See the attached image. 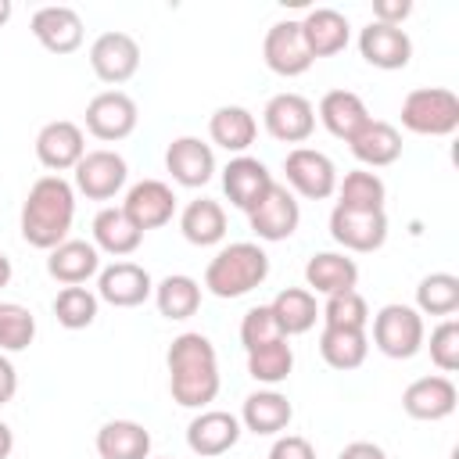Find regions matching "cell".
<instances>
[{
    "label": "cell",
    "instance_id": "6da1fadb",
    "mask_svg": "<svg viewBox=\"0 0 459 459\" xmlns=\"http://www.w3.org/2000/svg\"><path fill=\"white\" fill-rule=\"evenodd\" d=\"M169 391L183 409H204L219 394V355L204 333H179L169 344Z\"/></svg>",
    "mask_w": 459,
    "mask_h": 459
},
{
    "label": "cell",
    "instance_id": "7a4b0ae2",
    "mask_svg": "<svg viewBox=\"0 0 459 459\" xmlns=\"http://www.w3.org/2000/svg\"><path fill=\"white\" fill-rule=\"evenodd\" d=\"M75 219V190L61 176H39L22 204V237L39 251H54L68 240Z\"/></svg>",
    "mask_w": 459,
    "mask_h": 459
},
{
    "label": "cell",
    "instance_id": "3957f363",
    "mask_svg": "<svg viewBox=\"0 0 459 459\" xmlns=\"http://www.w3.org/2000/svg\"><path fill=\"white\" fill-rule=\"evenodd\" d=\"M265 276H269V255L251 240H237L208 262L204 287L215 298H244L255 287H262Z\"/></svg>",
    "mask_w": 459,
    "mask_h": 459
},
{
    "label": "cell",
    "instance_id": "277c9868",
    "mask_svg": "<svg viewBox=\"0 0 459 459\" xmlns=\"http://www.w3.org/2000/svg\"><path fill=\"white\" fill-rule=\"evenodd\" d=\"M402 126L416 136H452L459 129V97L445 86L409 90L402 100Z\"/></svg>",
    "mask_w": 459,
    "mask_h": 459
},
{
    "label": "cell",
    "instance_id": "5b68a950",
    "mask_svg": "<svg viewBox=\"0 0 459 459\" xmlns=\"http://www.w3.org/2000/svg\"><path fill=\"white\" fill-rule=\"evenodd\" d=\"M373 344L387 359H412L423 348V316L412 305H384L373 316Z\"/></svg>",
    "mask_w": 459,
    "mask_h": 459
},
{
    "label": "cell",
    "instance_id": "8992f818",
    "mask_svg": "<svg viewBox=\"0 0 459 459\" xmlns=\"http://www.w3.org/2000/svg\"><path fill=\"white\" fill-rule=\"evenodd\" d=\"M283 172L290 194H301L308 201H323L337 190V165L316 147H294L283 158Z\"/></svg>",
    "mask_w": 459,
    "mask_h": 459
},
{
    "label": "cell",
    "instance_id": "52a82bcc",
    "mask_svg": "<svg viewBox=\"0 0 459 459\" xmlns=\"http://www.w3.org/2000/svg\"><path fill=\"white\" fill-rule=\"evenodd\" d=\"M90 68L100 82H129L140 68V43L129 32H100L90 47Z\"/></svg>",
    "mask_w": 459,
    "mask_h": 459
},
{
    "label": "cell",
    "instance_id": "ba28073f",
    "mask_svg": "<svg viewBox=\"0 0 459 459\" xmlns=\"http://www.w3.org/2000/svg\"><path fill=\"white\" fill-rule=\"evenodd\" d=\"M265 133L280 143H305L316 129V108L301 93H276L262 111Z\"/></svg>",
    "mask_w": 459,
    "mask_h": 459
},
{
    "label": "cell",
    "instance_id": "9c48e42d",
    "mask_svg": "<svg viewBox=\"0 0 459 459\" xmlns=\"http://www.w3.org/2000/svg\"><path fill=\"white\" fill-rule=\"evenodd\" d=\"M75 172V190L86 194L90 201H111L122 186H126V158L100 147V151H86L82 161L72 169Z\"/></svg>",
    "mask_w": 459,
    "mask_h": 459
},
{
    "label": "cell",
    "instance_id": "30bf717a",
    "mask_svg": "<svg viewBox=\"0 0 459 459\" xmlns=\"http://www.w3.org/2000/svg\"><path fill=\"white\" fill-rule=\"evenodd\" d=\"M136 100L122 90H104L86 104V129L104 143L126 140L136 129Z\"/></svg>",
    "mask_w": 459,
    "mask_h": 459
},
{
    "label": "cell",
    "instance_id": "8fae6325",
    "mask_svg": "<svg viewBox=\"0 0 459 459\" xmlns=\"http://www.w3.org/2000/svg\"><path fill=\"white\" fill-rule=\"evenodd\" d=\"M247 222H251L258 240H287L301 222L298 197L283 183H273L265 190V197L247 212Z\"/></svg>",
    "mask_w": 459,
    "mask_h": 459
},
{
    "label": "cell",
    "instance_id": "7c38bea8",
    "mask_svg": "<svg viewBox=\"0 0 459 459\" xmlns=\"http://www.w3.org/2000/svg\"><path fill=\"white\" fill-rule=\"evenodd\" d=\"M330 237L341 247L359 251V255L380 251L384 240H387V215L384 212H351V208L333 204V212H330Z\"/></svg>",
    "mask_w": 459,
    "mask_h": 459
},
{
    "label": "cell",
    "instance_id": "4fadbf2b",
    "mask_svg": "<svg viewBox=\"0 0 459 459\" xmlns=\"http://www.w3.org/2000/svg\"><path fill=\"white\" fill-rule=\"evenodd\" d=\"M262 57L269 65V72L283 75V79H294V75H305L312 68V54L305 47V36H301V22H276L269 32H265V43H262Z\"/></svg>",
    "mask_w": 459,
    "mask_h": 459
},
{
    "label": "cell",
    "instance_id": "5bb4252c",
    "mask_svg": "<svg viewBox=\"0 0 459 459\" xmlns=\"http://www.w3.org/2000/svg\"><path fill=\"white\" fill-rule=\"evenodd\" d=\"M82 154H86L82 129L68 118H54L36 133V158L43 169H50V176L75 169L82 161Z\"/></svg>",
    "mask_w": 459,
    "mask_h": 459
},
{
    "label": "cell",
    "instance_id": "9a60e30c",
    "mask_svg": "<svg viewBox=\"0 0 459 459\" xmlns=\"http://www.w3.org/2000/svg\"><path fill=\"white\" fill-rule=\"evenodd\" d=\"M122 212L129 215V222H133L140 233H147V230H158V226H165V222L172 219V212H176V194H172V186L161 183V179H140V183L129 186V194H126V201H122Z\"/></svg>",
    "mask_w": 459,
    "mask_h": 459
},
{
    "label": "cell",
    "instance_id": "2e32d148",
    "mask_svg": "<svg viewBox=\"0 0 459 459\" xmlns=\"http://www.w3.org/2000/svg\"><path fill=\"white\" fill-rule=\"evenodd\" d=\"M154 294L151 273L136 262H115L97 276V298L115 308H136Z\"/></svg>",
    "mask_w": 459,
    "mask_h": 459
},
{
    "label": "cell",
    "instance_id": "e0dca14e",
    "mask_svg": "<svg viewBox=\"0 0 459 459\" xmlns=\"http://www.w3.org/2000/svg\"><path fill=\"white\" fill-rule=\"evenodd\" d=\"M240 441V420L222 409H204L186 427V445L201 459H215Z\"/></svg>",
    "mask_w": 459,
    "mask_h": 459
},
{
    "label": "cell",
    "instance_id": "ac0fdd59",
    "mask_svg": "<svg viewBox=\"0 0 459 459\" xmlns=\"http://www.w3.org/2000/svg\"><path fill=\"white\" fill-rule=\"evenodd\" d=\"M273 183H276V179L269 176V169H265L258 158H251V154H237V158H230V165L222 169V190H226L230 204L240 208V212H251V208L265 197V190H269Z\"/></svg>",
    "mask_w": 459,
    "mask_h": 459
},
{
    "label": "cell",
    "instance_id": "d6986e66",
    "mask_svg": "<svg viewBox=\"0 0 459 459\" xmlns=\"http://www.w3.org/2000/svg\"><path fill=\"white\" fill-rule=\"evenodd\" d=\"M455 402H459V391H455V384L448 377H420L402 391V409L412 420H423V423L452 416Z\"/></svg>",
    "mask_w": 459,
    "mask_h": 459
},
{
    "label": "cell",
    "instance_id": "ffe728a7",
    "mask_svg": "<svg viewBox=\"0 0 459 459\" xmlns=\"http://www.w3.org/2000/svg\"><path fill=\"white\" fill-rule=\"evenodd\" d=\"M359 54H362L373 68L394 72V68H405V65H409V57H412V39H409V32L398 29V25L369 22V25L359 32Z\"/></svg>",
    "mask_w": 459,
    "mask_h": 459
},
{
    "label": "cell",
    "instance_id": "44dd1931",
    "mask_svg": "<svg viewBox=\"0 0 459 459\" xmlns=\"http://www.w3.org/2000/svg\"><path fill=\"white\" fill-rule=\"evenodd\" d=\"M165 169L179 186H204L215 176V154L197 136H176L165 151Z\"/></svg>",
    "mask_w": 459,
    "mask_h": 459
},
{
    "label": "cell",
    "instance_id": "7402d4cb",
    "mask_svg": "<svg viewBox=\"0 0 459 459\" xmlns=\"http://www.w3.org/2000/svg\"><path fill=\"white\" fill-rule=\"evenodd\" d=\"M32 36L50 54H72L82 47V18L65 4L39 7L32 14Z\"/></svg>",
    "mask_w": 459,
    "mask_h": 459
},
{
    "label": "cell",
    "instance_id": "603a6c76",
    "mask_svg": "<svg viewBox=\"0 0 459 459\" xmlns=\"http://www.w3.org/2000/svg\"><path fill=\"white\" fill-rule=\"evenodd\" d=\"M301 36H305V47H308V54L316 61V57L341 54L348 47L351 29H348V18L341 11H333V7H312L301 18Z\"/></svg>",
    "mask_w": 459,
    "mask_h": 459
},
{
    "label": "cell",
    "instance_id": "cb8c5ba5",
    "mask_svg": "<svg viewBox=\"0 0 459 459\" xmlns=\"http://www.w3.org/2000/svg\"><path fill=\"white\" fill-rule=\"evenodd\" d=\"M47 273L65 287H82L93 273H100V251L90 240H65L47 255Z\"/></svg>",
    "mask_w": 459,
    "mask_h": 459
},
{
    "label": "cell",
    "instance_id": "d4e9b609",
    "mask_svg": "<svg viewBox=\"0 0 459 459\" xmlns=\"http://www.w3.org/2000/svg\"><path fill=\"white\" fill-rule=\"evenodd\" d=\"M351 154L369 165V169H384V165H394L402 158V133L391 126V122H380V118H369L351 140H348Z\"/></svg>",
    "mask_w": 459,
    "mask_h": 459
},
{
    "label": "cell",
    "instance_id": "484cf974",
    "mask_svg": "<svg viewBox=\"0 0 459 459\" xmlns=\"http://www.w3.org/2000/svg\"><path fill=\"white\" fill-rule=\"evenodd\" d=\"M305 283L316 290V294H344V290H355L359 283V265L341 255V251H319L305 262Z\"/></svg>",
    "mask_w": 459,
    "mask_h": 459
},
{
    "label": "cell",
    "instance_id": "4316f807",
    "mask_svg": "<svg viewBox=\"0 0 459 459\" xmlns=\"http://www.w3.org/2000/svg\"><path fill=\"white\" fill-rule=\"evenodd\" d=\"M290 420H294V409H290L287 394H280V391H255V394L244 398L240 423H244L251 434H262V437L283 434Z\"/></svg>",
    "mask_w": 459,
    "mask_h": 459
},
{
    "label": "cell",
    "instance_id": "83f0119b",
    "mask_svg": "<svg viewBox=\"0 0 459 459\" xmlns=\"http://www.w3.org/2000/svg\"><path fill=\"white\" fill-rule=\"evenodd\" d=\"M319 122L326 126L330 136H337V140L348 143L369 122V111H366V104H362L359 93H351V90H330L319 100Z\"/></svg>",
    "mask_w": 459,
    "mask_h": 459
},
{
    "label": "cell",
    "instance_id": "f1b7e54d",
    "mask_svg": "<svg viewBox=\"0 0 459 459\" xmlns=\"http://www.w3.org/2000/svg\"><path fill=\"white\" fill-rule=\"evenodd\" d=\"M255 133H258V122H255V115H251L247 108H240V104H222V108H215L212 118H208V136H212V143H219V147L230 151V154H244V151L255 143Z\"/></svg>",
    "mask_w": 459,
    "mask_h": 459
},
{
    "label": "cell",
    "instance_id": "f546056e",
    "mask_svg": "<svg viewBox=\"0 0 459 459\" xmlns=\"http://www.w3.org/2000/svg\"><path fill=\"white\" fill-rule=\"evenodd\" d=\"M97 455L100 459H147L151 434L136 420H111L97 430Z\"/></svg>",
    "mask_w": 459,
    "mask_h": 459
},
{
    "label": "cell",
    "instance_id": "4dcf8cb0",
    "mask_svg": "<svg viewBox=\"0 0 459 459\" xmlns=\"http://www.w3.org/2000/svg\"><path fill=\"white\" fill-rule=\"evenodd\" d=\"M269 312H273V319H276V326H280L283 337H298V333L312 330L316 319H319L316 294L305 290V287H283V290L273 298Z\"/></svg>",
    "mask_w": 459,
    "mask_h": 459
},
{
    "label": "cell",
    "instance_id": "1f68e13d",
    "mask_svg": "<svg viewBox=\"0 0 459 459\" xmlns=\"http://www.w3.org/2000/svg\"><path fill=\"white\" fill-rule=\"evenodd\" d=\"M143 233L129 222V215L122 208H100L93 215V247L97 251H108L115 258H126L140 247Z\"/></svg>",
    "mask_w": 459,
    "mask_h": 459
},
{
    "label": "cell",
    "instance_id": "d6a6232c",
    "mask_svg": "<svg viewBox=\"0 0 459 459\" xmlns=\"http://www.w3.org/2000/svg\"><path fill=\"white\" fill-rule=\"evenodd\" d=\"M179 230H183V237H186L194 247H212V244H219V240L226 237V212H222L219 201L197 197V201H190V204L183 208Z\"/></svg>",
    "mask_w": 459,
    "mask_h": 459
},
{
    "label": "cell",
    "instance_id": "836d02e7",
    "mask_svg": "<svg viewBox=\"0 0 459 459\" xmlns=\"http://www.w3.org/2000/svg\"><path fill=\"white\" fill-rule=\"evenodd\" d=\"M369 351V337L366 330H337V326H323L319 333V355L330 369H359L366 362Z\"/></svg>",
    "mask_w": 459,
    "mask_h": 459
},
{
    "label": "cell",
    "instance_id": "e575fe53",
    "mask_svg": "<svg viewBox=\"0 0 459 459\" xmlns=\"http://www.w3.org/2000/svg\"><path fill=\"white\" fill-rule=\"evenodd\" d=\"M154 305L165 319H190L201 308V283L194 276H165L161 283H154Z\"/></svg>",
    "mask_w": 459,
    "mask_h": 459
},
{
    "label": "cell",
    "instance_id": "d590c367",
    "mask_svg": "<svg viewBox=\"0 0 459 459\" xmlns=\"http://www.w3.org/2000/svg\"><path fill=\"white\" fill-rule=\"evenodd\" d=\"M337 204L341 208H351V212H384V201H387V186L377 172L369 169H355L348 172L341 183H337Z\"/></svg>",
    "mask_w": 459,
    "mask_h": 459
},
{
    "label": "cell",
    "instance_id": "8d00e7d4",
    "mask_svg": "<svg viewBox=\"0 0 459 459\" xmlns=\"http://www.w3.org/2000/svg\"><path fill=\"white\" fill-rule=\"evenodd\" d=\"M459 308V276L430 273L416 287V312L420 316H452Z\"/></svg>",
    "mask_w": 459,
    "mask_h": 459
},
{
    "label": "cell",
    "instance_id": "74e56055",
    "mask_svg": "<svg viewBox=\"0 0 459 459\" xmlns=\"http://www.w3.org/2000/svg\"><path fill=\"white\" fill-rule=\"evenodd\" d=\"M290 369H294V351H290L287 337L269 341V344L247 351V373L258 384H283L290 377Z\"/></svg>",
    "mask_w": 459,
    "mask_h": 459
},
{
    "label": "cell",
    "instance_id": "f35d334b",
    "mask_svg": "<svg viewBox=\"0 0 459 459\" xmlns=\"http://www.w3.org/2000/svg\"><path fill=\"white\" fill-rule=\"evenodd\" d=\"M54 316L65 330H86L97 319V294L86 287H61L54 298Z\"/></svg>",
    "mask_w": 459,
    "mask_h": 459
},
{
    "label": "cell",
    "instance_id": "ab89813d",
    "mask_svg": "<svg viewBox=\"0 0 459 459\" xmlns=\"http://www.w3.org/2000/svg\"><path fill=\"white\" fill-rule=\"evenodd\" d=\"M323 326H337V330H366L369 323V305L359 290H344V294H330L326 305L319 308Z\"/></svg>",
    "mask_w": 459,
    "mask_h": 459
},
{
    "label": "cell",
    "instance_id": "60d3db41",
    "mask_svg": "<svg viewBox=\"0 0 459 459\" xmlns=\"http://www.w3.org/2000/svg\"><path fill=\"white\" fill-rule=\"evenodd\" d=\"M36 337V319L18 301H0V351H22Z\"/></svg>",
    "mask_w": 459,
    "mask_h": 459
},
{
    "label": "cell",
    "instance_id": "b9f144b4",
    "mask_svg": "<svg viewBox=\"0 0 459 459\" xmlns=\"http://www.w3.org/2000/svg\"><path fill=\"white\" fill-rule=\"evenodd\" d=\"M280 337H283V333H280V326H276L269 305H255V308L244 312V319H240V344H244V351L262 348V344L280 341Z\"/></svg>",
    "mask_w": 459,
    "mask_h": 459
},
{
    "label": "cell",
    "instance_id": "7bdbcfd3",
    "mask_svg": "<svg viewBox=\"0 0 459 459\" xmlns=\"http://www.w3.org/2000/svg\"><path fill=\"white\" fill-rule=\"evenodd\" d=\"M430 362L441 373H455L459 369V323L445 319L430 330Z\"/></svg>",
    "mask_w": 459,
    "mask_h": 459
},
{
    "label": "cell",
    "instance_id": "ee69618b",
    "mask_svg": "<svg viewBox=\"0 0 459 459\" xmlns=\"http://www.w3.org/2000/svg\"><path fill=\"white\" fill-rule=\"evenodd\" d=\"M269 459H316V448H312V441L301 437V434H283V437L273 441Z\"/></svg>",
    "mask_w": 459,
    "mask_h": 459
},
{
    "label": "cell",
    "instance_id": "f6af8a7d",
    "mask_svg": "<svg viewBox=\"0 0 459 459\" xmlns=\"http://www.w3.org/2000/svg\"><path fill=\"white\" fill-rule=\"evenodd\" d=\"M412 14V4L409 0H377L373 4V22H380V25H398L402 29V22Z\"/></svg>",
    "mask_w": 459,
    "mask_h": 459
},
{
    "label": "cell",
    "instance_id": "bcb514c9",
    "mask_svg": "<svg viewBox=\"0 0 459 459\" xmlns=\"http://www.w3.org/2000/svg\"><path fill=\"white\" fill-rule=\"evenodd\" d=\"M337 459H387V452L380 445H373V441H351V445L341 448Z\"/></svg>",
    "mask_w": 459,
    "mask_h": 459
},
{
    "label": "cell",
    "instance_id": "7dc6e473",
    "mask_svg": "<svg viewBox=\"0 0 459 459\" xmlns=\"http://www.w3.org/2000/svg\"><path fill=\"white\" fill-rule=\"evenodd\" d=\"M14 391H18V373H14L11 359L0 355V405H7L14 398Z\"/></svg>",
    "mask_w": 459,
    "mask_h": 459
},
{
    "label": "cell",
    "instance_id": "c3c4849f",
    "mask_svg": "<svg viewBox=\"0 0 459 459\" xmlns=\"http://www.w3.org/2000/svg\"><path fill=\"white\" fill-rule=\"evenodd\" d=\"M14 452V434H11V427L0 420V459H7Z\"/></svg>",
    "mask_w": 459,
    "mask_h": 459
},
{
    "label": "cell",
    "instance_id": "681fc988",
    "mask_svg": "<svg viewBox=\"0 0 459 459\" xmlns=\"http://www.w3.org/2000/svg\"><path fill=\"white\" fill-rule=\"evenodd\" d=\"M11 283V258L0 251V287H7Z\"/></svg>",
    "mask_w": 459,
    "mask_h": 459
},
{
    "label": "cell",
    "instance_id": "f907efd6",
    "mask_svg": "<svg viewBox=\"0 0 459 459\" xmlns=\"http://www.w3.org/2000/svg\"><path fill=\"white\" fill-rule=\"evenodd\" d=\"M11 11H14V7H11V0H0V25L11 18Z\"/></svg>",
    "mask_w": 459,
    "mask_h": 459
}]
</instances>
